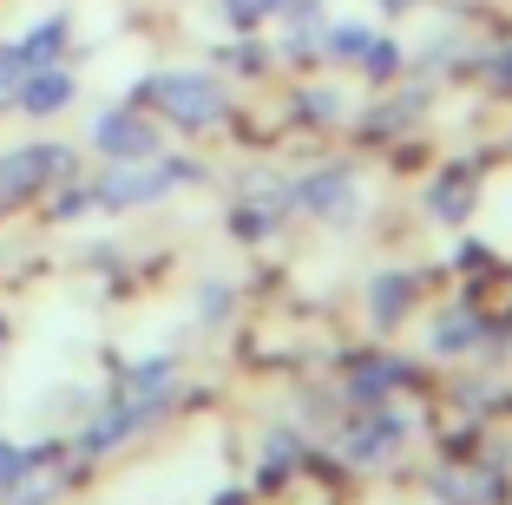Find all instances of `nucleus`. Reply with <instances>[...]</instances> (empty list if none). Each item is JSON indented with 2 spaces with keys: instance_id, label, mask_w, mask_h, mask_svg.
Masks as SVG:
<instances>
[{
  "instance_id": "obj_13",
  "label": "nucleus",
  "mask_w": 512,
  "mask_h": 505,
  "mask_svg": "<svg viewBox=\"0 0 512 505\" xmlns=\"http://www.w3.org/2000/svg\"><path fill=\"white\" fill-rule=\"evenodd\" d=\"M20 79H27V60H20V46L7 40V46H0V112L20 99Z\"/></svg>"
},
{
  "instance_id": "obj_15",
  "label": "nucleus",
  "mask_w": 512,
  "mask_h": 505,
  "mask_svg": "<svg viewBox=\"0 0 512 505\" xmlns=\"http://www.w3.org/2000/svg\"><path fill=\"white\" fill-rule=\"evenodd\" d=\"M289 0H224V14L237 20V27H256V20H270V14H283Z\"/></svg>"
},
{
  "instance_id": "obj_1",
  "label": "nucleus",
  "mask_w": 512,
  "mask_h": 505,
  "mask_svg": "<svg viewBox=\"0 0 512 505\" xmlns=\"http://www.w3.org/2000/svg\"><path fill=\"white\" fill-rule=\"evenodd\" d=\"M171 387H178V368H171V361H132V368H125V381H119V401H112L106 414H99V420L86 427L79 453H106V446L132 440V433L145 427V420L165 414Z\"/></svg>"
},
{
  "instance_id": "obj_19",
  "label": "nucleus",
  "mask_w": 512,
  "mask_h": 505,
  "mask_svg": "<svg viewBox=\"0 0 512 505\" xmlns=\"http://www.w3.org/2000/svg\"><path fill=\"white\" fill-rule=\"evenodd\" d=\"M486 73H493L499 92H512V46H506V53H493V66H486Z\"/></svg>"
},
{
  "instance_id": "obj_9",
  "label": "nucleus",
  "mask_w": 512,
  "mask_h": 505,
  "mask_svg": "<svg viewBox=\"0 0 512 505\" xmlns=\"http://www.w3.org/2000/svg\"><path fill=\"white\" fill-rule=\"evenodd\" d=\"M394 433H401V420H394V414L355 420V427H348V460H381V453L394 446Z\"/></svg>"
},
{
  "instance_id": "obj_2",
  "label": "nucleus",
  "mask_w": 512,
  "mask_h": 505,
  "mask_svg": "<svg viewBox=\"0 0 512 505\" xmlns=\"http://www.w3.org/2000/svg\"><path fill=\"white\" fill-rule=\"evenodd\" d=\"M191 178H197L191 158H132V164H112L99 184H86V197L106 210H138V204H158L165 191H178Z\"/></svg>"
},
{
  "instance_id": "obj_20",
  "label": "nucleus",
  "mask_w": 512,
  "mask_h": 505,
  "mask_svg": "<svg viewBox=\"0 0 512 505\" xmlns=\"http://www.w3.org/2000/svg\"><path fill=\"white\" fill-rule=\"evenodd\" d=\"M381 7H388V14H407V7H414V0H381Z\"/></svg>"
},
{
  "instance_id": "obj_7",
  "label": "nucleus",
  "mask_w": 512,
  "mask_h": 505,
  "mask_svg": "<svg viewBox=\"0 0 512 505\" xmlns=\"http://www.w3.org/2000/svg\"><path fill=\"white\" fill-rule=\"evenodd\" d=\"M73 73H66V66H40V73H27L20 79V112H27V119H53V112H66V105H73Z\"/></svg>"
},
{
  "instance_id": "obj_5",
  "label": "nucleus",
  "mask_w": 512,
  "mask_h": 505,
  "mask_svg": "<svg viewBox=\"0 0 512 505\" xmlns=\"http://www.w3.org/2000/svg\"><path fill=\"white\" fill-rule=\"evenodd\" d=\"M289 204L309 210V217H322V223H348L355 210H362V184L348 178L342 164H329V171H309V178L289 191Z\"/></svg>"
},
{
  "instance_id": "obj_3",
  "label": "nucleus",
  "mask_w": 512,
  "mask_h": 505,
  "mask_svg": "<svg viewBox=\"0 0 512 505\" xmlns=\"http://www.w3.org/2000/svg\"><path fill=\"white\" fill-rule=\"evenodd\" d=\"M138 99H151L171 125H184V132L217 125V119H224V105H230L224 86H217L211 73H151V79H138Z\"/></svg>"
},
{
  "instance_id": "obj_8",
  "label": "nucleus",
  "mask_w": 512,
  "mask_h": 505,
  "mask_svg": "<svg viewBox=\"0 0 512 505\" xmlns=\"http://www.w3.org/2000/svg\"><path fill=\"white\" fill-rule=\"evenodd\" d=\"M14 46H20V60H27V73H40V66H60V53H66V14H46L40 27H27Z\"/></svg>"
},
{
  "instance_id": "obj_18",
  "label": "nucleus",
  "mask_w": 512,
  "mask_h": 505,
  "mask_svg": "<svg viewBox=\"0 0 512 505\" xmlns=\"http://www.w3.org/2000/svg\"><path fill=\"white\" fill-rule=\"evenodd\" d=\"M401 381V368H368L362 381H355V394H381V387H394Z\"/></svg>"
},
{
  "instance_id": "obj_16",
  "label": "nucleus",
  "mask_w": 512,
  "mask_h": 505,
  "mask_svg": "<svg viewBox=\"0 0 512 505\" xmlns=\"http://www.w3.org/2000/svg\"><path fill=\"white\" fill-rule=\"evenodd\" d=\"M362 66H368V79H394V73H401V46H394V40H375L362 53Z\"/></svg>"
},
{
  "instance_id": "obj_6",
  "label": "nucleus",
  "mask_w": 512,
  "mask_h": 505,
  "mask_svg": "<svg viewBox=\"0 0 512 505\" xmlns=\"http://www.w3.org/2000/svg\"><path fill=\"white\" fill-rule=\"evenodd\" d=\"M92 151H106L112 164L158 158V132L145 125V112H125V105H112V112H99V119H92Z\"/></svg>"
},
{
  "instance_id": "obj_10",
  "label": "nucleus",
  "mask_w": 512,
  "mask_h": 505,
  "mask_svg": "<svg viewBox=\"0 0 512 505\" xmlns=\"http://www.w3.org/2000/svg\"><path fill=\"white\" fill-rule=\"evenodd\" d=\"M427 210H434L440 223H460L473 210V178H467V171H447V178L427 191Z\"/></svg>"
},
{
  "instance_id": "obj_14",
  "label": "nucleus",
  "mask_w": 512,
  "mask_h": 505,
  "mask_svg": "<svg viewBox=\"0 0 512 505\" xmlns=\"http://www.w3.org/2000/svg\"><path fill=\"white\" fill-rule=\"evenodd\" d=\"M467 342H480V322H473V315H447V322L434 328V348H467Z\"/></svg>"
},
{
  "instance_id": "obj_17",
  "label": "nucleus",
  "mask_w": 512,
  "mask_h": 505,
  "mask_svg": "<svg viewBox=\"0 0 512 505\" xmlns=\"http://www.w3.org/2000/svg\"><path fill=\"white\" fill-rule=\"evenodd\" d=\"M20 466H27V453H20V446H7V440H0V492H7V486H14V479H20Z\"/></svg>"
},
{
  "instance_id": "obj_12",
  "label": "nucleus",
  "mask_w": 512,
  "mask_h": 505,
  "mask_svg": "<svg viewBox=\"0 0 512 505\" xmlns=\"http://www.w3.org/2000/svg\"><path fill=\"white\" fill-rule=\"evenodd\" d=\"M368 46H375V33H368V27H355V20L329 27V53H335V60H362Z\"/></svg>"
},
{
  "instance_id": "obj_11",
  "label": "nucleus",
  "mask_w": 512,
  "mask_h": 505,
  "mask_svg": "<svg viewBox=\"0 0 512 505\" xmlns=\"http://www.w3.org/2000/svg\"><path fill=\"white\" fill-rule=\"evenodd\" d=\"M407 296H414V283H407L401 269H394V276H375V289H368V302H375V322H381V328H388V322H401Z\"/></svg>"
},
{
  "instance_id": "obj_4",
  "label": "nucleus",
  "mask_w": 512,
  "mask_h": 505,
  "mask_svg": "<svg viewBox=\"0 0 512 505\" xmlns=\"http://www.w3.org/2000/svg\"><path fill=\"white\" fill-rule=\"evenodd\" d=\"M66 171H73V151L66 145H14V151H0V210L40 197L46 184L66 178Z\"/></svg>"
}]
</instances>
